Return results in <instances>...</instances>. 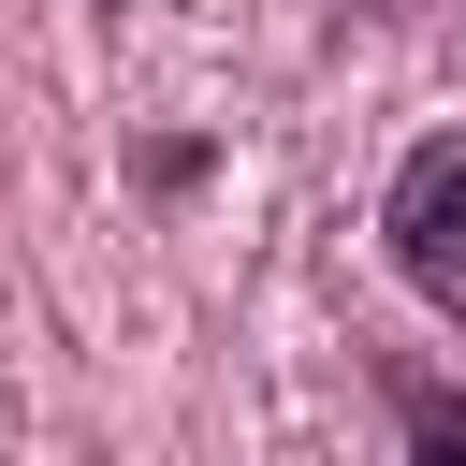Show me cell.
<instances>
[{"mask_svg": "<svg viewBox=\"0 0 466 466\" xmlns=\"http://www.w3.org/2000/svg\"><path fill=\"white\" fill-rule=\"evenodd\" d=\"M379 233H393V277H408V291L466 335V131H422V146L393 160Z\"/></svg>", "mask_w": 466, "mask_h": 466, "instance_id": "cell-1", "label": "cell"}, {"mask_svg": "<svg viewBox=\"0 0 466 466\" xmlns=\"http://www.w3.org/2000/svg\"><path fill=\"white\" fill-rule=\"evenodd\" d=\"M393 437L408 466H466V379H393Z\"/></svg>", "mask_w": 466, "mask_h": 466, "instance_id": "cell-2", "label": "cell"}, {"mask_svg": "<svg viewBox=\"0 0 466 466\" xmlns=\"http://www.w3.org/2000/svg\"><path fill=\"white\" fill-rule=\"evenodd\" d=\"M102 15H116V0H102Z\"/></svg>", "mask_w": 466, "mask_h": 466, "instance_id": "cell-3", "label": "cell"}]
</instances>
